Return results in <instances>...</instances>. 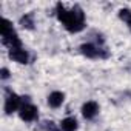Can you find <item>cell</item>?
<instances>
[{
	"label": "cell",
	"mask_w": 131,
	"mask_h": 131,
	"mask_svg": "<svg viewBox=\"0 0 131 131\" xmlns=\"http://www.w3.org/2000/svg\"><path fill=\"white\" fill-rule=\"evenodd\" d=\"M9 59L20 63V65H26V63H29V52L23 46L16 48V49H9Z\"/></svg>",
	"instance_id": "obj_6"
},
{
	"label": "cell",
	"mask_w": 131,
	"mask_h": 131,
	"mask_svg": "<svg viewBox=\"0 0 131 131\" xmlns=\"http://www.w3.org/2000/svg\"><path fill=\"white\" fill-rule=\"evenodd\" d=\"M59 126H60V131H77L79 122H77L76 117L68 116V117H65V119L59 123Z\"/></svg>",
	"instance_id": "obj_8"
},
{
	"label": "cell",
	"mask_w": 131,
	"mask_h": 131,
	"mask_svg": "<svg viewBox=\"0 0 131 131\" xmlns=\"http://www.w3.org/2000/svg\"><path fill=\"white\" fill-rule=\"evenodd\" d=\"M23 105V97H20L19 94H16L11 90H6V96H5V114H13V113H19L20 106Z\"/></svg>",
	"instance_id": "obj_4"
},
{
	"label": "cell",
	"mask_w": 131,
	"mask_h": 131,
	"mask_svg": "<svg viewBox=\"0 0 131 131\" xmlns=\"http://www.w3.org/2000/svg\"><path fill=\"white\" fill-rule=\"evenodd\" d=\"M119 19L126 23V26H128V29L131 32V9L129 8H122L119 11Z\"/></svg>",
	"instance_id": "obj_11"
},
{
	"label": "cell",
	"mask_w": 131,
	"mask_h": 131,
	"mask_svg": "<svg viewBox=\"0 0 131 131\" xmlns=\"http://www.w3.org/2000/svg\"><path fill=\"white\" fill-rule=\"evenodd\" d=\"M56 17L57 20L63 25V28L70 31V32H80L85 29L86 26V19H85V13L80 6H74V8H65V5L57 3L56 5Z\"/></svg>",
	"instance_id": "obj_1"
},
{
	"label": "cell",
	"mask_w": 131,
	"mask_h": 131,
	"mask_svg": "<svg viewBox=\"0 0 131 131\" xmlns=\"http://www.w3.org/2000/svg\"><path fill=\"white\" fill-rule=\"evenodd\" d=\"M9 70L8 68H2V71H0V77H2V80H8L9 79Z\"/></svg>",
	"instance_id": "obj_13"
},
{
	"label": "cell",
	"mask_w": 131,
	"mask_h": 131,
	"mask_svg": "<svg viewBox=\"0 0 131 131\" xmlns=\"http://www.w3.org/2000/svg\"><path fill=\"white\" fill-rule=\"evenodd\" d=\"M82 116L86 119V120H93L94 117H97L99 111H100V106L96 100H88L82 105Z\"/></svg>",
	"instance_id": "obj_5"
},
{
	"label": "cell",
	"mask_w": 131,
	"mask_h": 131,
	"mask_svg": "<svg viewBox=\"0 0 131 131\" xmlns=\"http://www.w3.org/2000/svg\"><path fill=\"white\" fill-rule=\"evenodd\" d=\"M20 25H22V28H25V29H34V25H36V17H34V14L32 13H26L25 16H22L20 17V22H19Z\"/></svg>",
	"instance_id": "obj_9"
},
{
	"label": "cell",
	"mask_w": 131,
	"mask_h": 131,
	"mask_svg": "<svg viewBox=\"0 0 131 131\" xmlns=\"http://www.w3.org/2000/svg\"><path fill=\"white\" fill-rule=\"evenodd\" d=\"M42 129L43 131H60V126L57 123H54L52 120H46L42 123Z\"/></svg>",
	"instance_id": "obj_12"
},
{
	"label": "cell",
	"mask_w": 131,
	"mask_h": 131,
	"mask_svg": "<svg viewBox=\"0 0 131 131\" xmlns=\"http://www.w3.org/2000/svg\"><path fill=\"white\" fill-rule=\"evenodd\" d=\"M26 97H23V105L20 106L19 110V117L26 122V123H31V122H36L39 119V108L31 103L29 100H25Z\"/></svg>",
	"instance_id": "obj_3"
},
{
	"label": "cell",
	"mask_w": 131,
	"mask_h": 131,
	"mask_svg": "<svg viewBox=\"0 0 131 131\" xmlns=\"http://www.w3.org/2000/svg\"><path fill=\"white\" fill-rule=\"evenodd\" d=\"M79 51L82 56H85L88 59H106L108 57V51L103 48V45H97L94 42L82 43Z\"/></svg>",
	"instance_id": "obj_2"
},
{
	"label": "cell",
	"mask_w": 131,
	"mask_h": 131,
	"mask_svg": "<svg viewBox=\"0 0 131 131\" xmlns=\"http://www.w3.org/2000/svg\"><path fill=\"white\" fill-rule=\"evenodd\" d=\"M13 34H16V29H14V26H13V23L8 20V19H2V39H6V37H9V36H13Z\"/></svg>",
	"instance_id": "obj_10"
},
{
	"label": "cell",
	"mask_w": 131,
	"mask_h": 131,
	"mask_svg": "<svg viewBox=\"0 0 131 131\" xmlns=\"http://www.w3.org/2000/svg\"><path fill=\"white\" fill-rule=\"evenodd\" d=\"M65 102V93L62 91H52L48 96V105L51 108H60Z\"/></svg>",
	"instance_id": "obj_7"
}]
</instances>
